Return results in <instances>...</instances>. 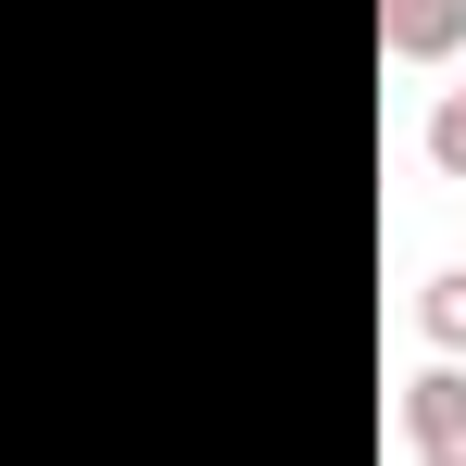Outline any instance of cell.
<instances>
[{
	"label": "cell",
	"mask_w": 466,
	"mask_h": 466,
	"mask_svg": "<svg viewBox=\"0 0 466 466\" xmlns=\"http://www.w3.org/2000/svg\"><path fill=\"white\" fill-rule=\"evenodd\" d=\"M379 51H390V64H441V51H466V0H379Z\"/></svg>",
	"instance_id": "cell-2"
},
{
	"label": "cell",
	"mask_w": 466,
	"mask_h": 466,
	"mask_svg": "<svg viewBox=\"0 0 466 466\" xmlns=\"http://www.w3.org/2000/svg\"><path fill=\"white\" fill-rule=\"evenodd\" d=\"M429 164L466 177V88H441V114H429Z\"/></svg>",
	"instance_id": "cell-4"
},
{
	"label": "cell",
	"mask_w": 466,
	"mask_h": 466,
	"mask_svg": "<svg viewBox=\"0 0 466 466\" xmlns=\"http://www.w3.org/2000/svg\"><path fill=\"white\" fill-rule=\"evenodd\" d=\"M416 328H429L441 353H466V265H441V278L416 290Z\"/></svg>",
	"instance_id": "cell-3"
},
{
	"label": "cell",
	"mask_w": 466,
	"mask_h": 466,
	"mask_svg": "<svg viewBox=\"0 0 466 466\" xmlns=\"http://www.w3.org/2000/svg\"><path fill=\"white\" fill-rule=\"evenodd\" d=\"M403 454L416 466H466V366H416L403 379Z\"/></svg>",
	"instance_id": "cell-1"
}]
</instances>
